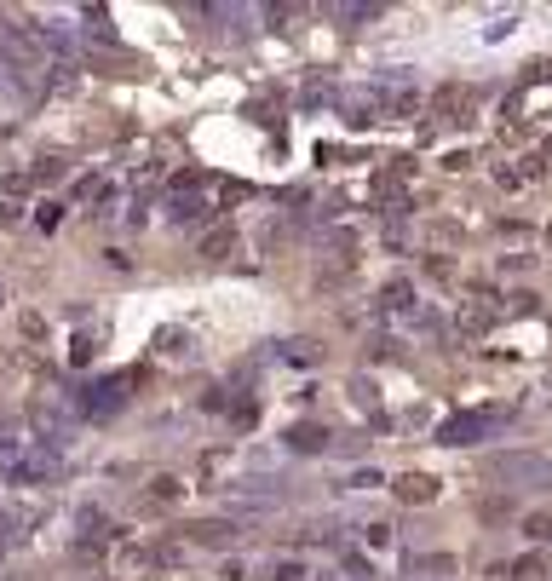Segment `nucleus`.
<instances>
[{
    "label": "nucleus",
    "mask_w": 552,
    "mask_h": 581,
    "mask_svg": "<svg viewBox=\"0 0 552 581\" xmlns=\"http://www.w3.org/2000/svg\"><path fill=\"white\" fill-rule=\"evenodd\" d=\"M414 576L449 581V576H455V553H426V558H414Z\"/></svg>",
    "instance_id": "nucleus-11"
},
{
    "label": "nucleus",
    "mask_w": 552,
    "mask_h": 581,
    "mask_svg": "<svg viewBox=\"0 0 552 581\" xmlns=\"http://www.w3.org/2000/svg\"><path fill=\"white\" fill-rule=\"evenodd\" d=\"M340 564H345V570H351L357 581H374V570H368V558H363V553H351V547H340Z\"/></svg>",
    "instance_id": "nucleus-18"
},
{
    "label": "nucleus",
    "mask_w": 552,
    "mask_h": 581,
    "mask_svg": "<svg viewBox=\"0 0 552 581\" xmlns=\"http://www.w3.org/2000/svg\"><path fill=\"white\" fill-rule=\"evenodd\" d=\"M202 185H207L202 167H184V173H173V202H179V196H196Z\"/></svg>",
    "instance_id": "nucleus-14"
},
{
    "label": "nucleus",
    "mask_w": 552,
    "mask_h": 581,
    "mask_svg": "<svg viewBox=\"0 0 552 581\" xmlns=\"http://www.w3.org/2000/svg\"><path fill=\"white\" fill-rule=\"evenodd\" d=\"M345 484H351V489H380V484H386V478H380V472H374V466H357V472H351V478H345Z\"/></svg>",
    "instance_id": "nucleus-20"
},
{
    "label": "nucleus",
    "mask_w": 552,
    "mask_h": 581,
    "mask_svg": "<svg viewBox=\"0 0 552 581\" xmlns=\"http://www.w3.org/2000/svg\"><path fill=\"white\" fill-rule=\"evenodd\" d=\"M23 334H29V340H41V334H46V317H41V311H23Z\"/></svg>",
    "instance_id": "nucleus-24"
},
{
    "label": "nucleus",
    "mask_w": 552,
    "mask_h": 581,
    "mask_svg": "<svg viewBox=\"0 0 552 581\" xmlns=\"http://www.w3.org/2000/svg\"><path fill=\"white\" fill-rule=\"evenodd\" d=\"M380 311H414V282H386V288H380Z\"/></svg>",
    "instance_id": "nucleus-12"
},
{
    "label": "nucleus",
    "mask_w": 552,
    "mask_h": 581,
    "mask_svg": "<svg viewBox=\"0 0 552 581\" xmlns=\"http://www.w3.org/2000/svg\"><path fill=\"white\" fill-rule=\"evenodd\" d=\"M282 357L311 369V363H322V346H317V340H288V351H282Z\"/></svg>",
    "instance_id": "nucleus-15"
},
{
    "label": "nucleus",
    "mask_w": 552,
    "mask_h": 581,
    "mask_svg": "<svg viewBox=\"0 0 552 581\" xmlns=\"http://www.w3.org/2000/svg\"><path fill=\"white\" fill-rule=\"evenodd\" d=\"M236 242H242L236 225H213V231L202 236V259H230V254H236Z\"/></svg>",
    "instance_id": "nucleus-10"
},
{
    "label": "nucleus",
    "mask_w": 552,
    "mask_h": 581,
    "mask_svg": "<svg viewBox=\"0 0 552 581\" xmlns=\"http://www.w3.org/2000/svg\"><path fill=\"white\" fill-rule=\"evenodd\" d=\"M518 173H524V179H541V173H547V162H541V156H524V167H518Z\"/></svg>",
    "instance_id": "nucleus-28"
},
{
    "label": "nucleus",
    "mask_w": 552,
    "mask_h": 581,
    "mask_svg": "<svg viewBox=\"0 0 552 581\" xmlns=\"http://www.w3.org/2000/svg\"><path fill=\"white\" fill-rule=\"evenodd\" d=\"M190 541H196V547H230V541H236V524H225V518H202V524H190Z\"/></svg>",
    "instance_id": "nucleus-8"
},
{
    "label": "nucleus",
    "mask_w": 552,
    "mask_h": 581,
    "mask_svg": "<svg viewBox=\"0 0 552 581\" xmlns=\"http://www.w3.org/2000/svg\"><path fill=\"white\" fill-rule=\"evenodd\" d=\"M363 541H368V547H386V541H391V524H368Z\"/></svg>",
    "instance_id": "nucleus-25"
},
{
    "label": "nucleus",
    "mask_w": 552,
    "mask_h": 581,
    "mask_svg": "<svg viewBox=\"0 0 552 581\" xmlns=\"http://www.w3.org/2000/svg\"><path fill=\"white\" fill-rule=\"evenodd\" d=\"M437 478L432 472H403V478H391V495L403 501V507H426V501H437Z\"/></svg>",
    "instance_id": "nucleus-3"
},
{
    "label": "nucleus",
    "mask_w": 552,
    "mask_h": 581,
    "mask_svg": "<svg viewBox=\"0 0 552 581\" xmlns=\"http://www.w3.org/2000/svg\"><path fill=\"white\" fill-rule=\"evenodd\" d=\"M386 6H340V18H351V24H368V18H380Z\"/></svg>",
    "instance_id": "nucleus-21"
},
{
    "label": "nucleus",
    "mask_w": 552,
    "mask_h": 581,
    "mask_svg": "<svg viewBox=\"0 0 552 581\" xmlns=\"http://www.w3.org/2000/svg\"><path fill=\"white\" fill-rule=\"evenodd\" d=\"M483 466H489L495 478H552L547 455H489Z\"/></svg>",
    "instance_id": "nucleus-2"
},
{
    "label": "nucleus",
    "mask_w": 552,
    "mask_h": 581,
    "mask_svg": "<svg viewBox=\"0 0 552 581\" xmlns=\"http://www.w3.org/2000/svg\"><path fill=\"white\" fill-rule=\"evenodd\" d=\"M58 219H64V208H58V202H46V208L35 213V225H41V231H58Z\"/></svg>",
    "instance_id": "nucleus-22"
},
{
    "label": "nucleus",
    "mask_w": 552,
    "mask_h": 581,
    "mask_svg": "<svg viewBox=\"0 0 552 581\" xmlns=\"http://www.w3.org/2000/svg\"><path fill=\"white\" fill-rule=\"evenodd\" d=\"M489 323H495V305H483V300H466V305H460V334H466V340L489 334Z\"/></svg>",
    "instance_id": "nucleus-9"
},
{
    "label": "nucleus",
    "mask_w": 552,
    "mask_h": 581,
    "mask_svg": "<svg viewBox=\"0 0 552 581\" xmlns=\"http://www.w3.org/2000/svg\"><path fill=\"white\" fill-rule=\"evenodd\" d=\"M524 535H529V541H552V507L524 512Z\"/></svg>",
    "instance_id": "nucleus-13"
},
{
    "label": "nucleus",
    "mask_w": 552,
    "mask_h": 581,
    "mask_svg": "<svg viewBox=\"0 0 552 581\" xmlns=\"http://www.w3.org/2000/svg\"><path fill=\"white\" fill-rule=\"evenodd\" d=\"M121 386H127V380H98V386H87L81 409H87V415H110V409H121V403H127Z\"/></svg>",
    "instance_id": "nucleus-6"
},
{
    "label": "nucleus",
    "mask_w": 552,
    "mask_h": 581,
    "mask_svg": "<svg viewBox=\"0 0 552 581\" xmlns=\"http://www.w3.org/2000/svg\"><path fill=\"white\" fill-rule=\"evenodd\" d=\"M288 449H294V455H322V449H328V426L294 420V426H288Z\"/></svg>",
    "instance_id": "nucleus-7"
},
{
    "label": "nucleus",
    "mask_w": 552,
    "mask_h": 581,
    "mask_svg": "<svg viewBox=\"0 0 552 581\" xmlns=\"http://www.w3.org/2000/svg\"><path fill=\"white\" fill-rule=\"evenodd\" d=\"M179 478H156V484H150V501H156V507H167V501H179Z\"/></svg>",
    "instance_id": "nucleus-17"
},
{
    "label": "nucleus",
    "mask_w": 552,
    "mask_h": 581,
    "mask_svg": "<svg viewBox=\"0 0 552 581\" xmlns=\"http://www.w3.org/2000/svg\"><path fill=\"white\" fill-rule=\"evenodd\" d=\"M426 271H432V277H449L455 265H449V259H443V254H426Z\"/></svg>",
    "instance_id": "nucleus-26"
},
{
    "label": "nucleus",
    "mask_w": 552,
    "mask_h": 581,
    "mask_svg": "<svg viewBox=\"0 0 552 581\" xmlns=\"http://www.w3.org/2000/svg\"><path fill=\"white\" fill-rule=\"evenodd\" d=\"M202 409H230V397H225V386H213V392L202 397Z\"/></svg>",
    "instance_id": "nucleus-27"
},
{
    "label": "nucleus",
    "mask_w": 552,
    "mask_h": 581,
    "mask_svg": "<svg viewBox=\"0 0 552 581\" xmlns=\"http://www.w3.org/2000/svg\"><path fill=\"white\" fill-rule=\"evenodd\" d=\"M547 242H552V225H547Z\"/></svg>",
    "instance_id": "nucleus-30"
},
{
    "label": "nucleus",
    "mask_w": 552,
    "mask_h": 581,
    "mask_svg": "<svg viewBox=\"0 0 552 581\" xmlns=\"http://www.w3.org/2000/svg\"><path fill=\"white\" fill-rule=\"evenodd\" d=\"M501 420V409H478V415H455L437 426V443H449V449H460V443H478L489 426Z\"/></svg>",
    "instance_id": "nucleus-1"
},
{
    "label": "nucleus",
    "mask_w": 552,
    "mask_h": 581,
    "mask_svg": "<svg viewBox=\"0 0 552 581\" xmlns=\"http://www.w3.org/2000/svg\"><path fill=\"white\" fill-rule=\"evenodd\" d=\"M6 472H12V484H46V478H58V455H18Z\"/></svg>",
    "instance_id": "nucleus-4"
},
{
    "label": "nucleus",
    "mask_w": 552,
    "mask_h": 581,
    "mask_svg": "<svg viewBox=\"0 0 552 581\" xmlns=\"http://www.w3.org/2000/svg\"><path fill=\"white\" fill-rule=\"evenodd\" d=\"M0 300H6V294H0Z\"/></svg>",
    "instance_id": "nucleus-31"
},
{
    "label": "nucleus",
    "mask_w": 552,
    "mask_h": 581,
    "mask_svg": "<svg viewBox=\"0 0 552 581\" xmlns=\"http://www.w3.org/2000/svg\"><path fill=\"white\" fill-rule=\"evenodd\" d=\"M524 311H535V294H512V300H506V311H501V317H524Z\"/></svg>",
    "instance_id": "nucleus-23"
},
{
    "label": "nucleus",
    "mask_w": 552,
    "mask_h": 581,
    "mask_svg": "<svg viewBox=\"0 0 552 581\" xmlns=\"http://www.w3.org/2000/svg\"><path fill=\"white\" fill-rule=\"evenodd\" d=\"M92 351H98V340H92V334H81V340H69V363L81 369V363H92Z\"/></svg>",
    "instance_id": "nucleus-19"
},
{
    "label": "nucleus",
    "mask_w": 552,
    "mask_h": 581,
    "mask_svg": "<svg viewBox=\"0 0 552 581\" xmlns=\"http://www.w3.org/2000/svg\"><path fill=\"white\" fill-rule=\"evenodd\" d=\"M271 581H311V570H305V558H276Z\"/></svg>",
    "instance_id": "nucleus-16"
},
{
    "label": "nucleus",
    "mask_w": 552,
    "mask_h": 581,
    "mask_svg": "<svg viewBox=\"0 0 552 581\" xmlns=\"http://www.w3.org/2000/svg\"><path fill=\"white\" fill-rule=\"evenodd\" d=\"M230 415H236V426H253V420H259V409H253V403H236Z\"/></svg>",
    "instance_id": "nucleus-29"
},
{
    "label": "nucleus",
    "mask_w": 552,
    "mask_h": 581,
    "mask_svg": "<svg viewBox=\"0 0 552 581\" xmlns=\"http://www.w3.org/2000/svg\"><path fill=\"white\" fill-rule=\"evenodd\" d=\"M432 110L443 121H472L466 110H478V93H472V87H443V93L432 98Z\"/></svg>",
    "instance_id": "nucleus-5"
}]
</instances>
